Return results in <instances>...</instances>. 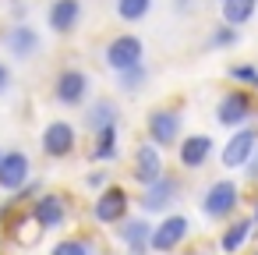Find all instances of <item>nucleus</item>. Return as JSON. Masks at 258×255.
Returning a JSON list of instances; mask_svg holds the SVG:
<instances>
[{"instance_id":"1","label":"nucleus","mask_w":258,"mask_h":255,"mask_svg":"<svg viewBox=\"0 0 258 255\" xmlns=\"http://www.w3.org/2000/svg\"><path fill=\"white\" fill-rule=\"evenodd\" d=\"M142 57H145V46H142V39L131 36V32L113 36V39L106 43V54H103L106 68L117 71V75H124V71H131V68H142Z\"/></svg>"},{"instance_id":"2","label":"nucleus","mask_w":258,"mask_h":255,"mask_svg":"<svg viewBox=\"0 0 258 255\" xmlns=\"http://www.w3.org/2000/svg\"><path fill=\"white\" fill-rule=\"evenodd\" d=\"M237 202H240L237 181L223 177V181L209 184V191L202 195V216H209V220H226V216L237 209Z\"/></svg>"},{"instance_id":"3","label":"nucleus","mask_w":258,"mask_h":255,"mask_svg":"<svg viewBox=\"0 0 258 255\" xmlns=\"http://www.w3.org/2000/svg\"><path fill=\"white\" fill-rule=\"evenodd\" d=\"M251 117H254V103H251V96H247L244 89H230V92L219 99V107H216V121H219L223 128H230V131L247 128Z\"/></svg>"},{"instance_id":"4","label":"nucleus","mask_w":258,"mask_h":255,"mask_svg":"<svg viewBox=\"0 0 258 255\" xmlns=\"http://www.w3.org/2000/svg\"><path fill=\"white\" fill-rule=\"evenodd\" d=\"M32 181V163L22 149H8L0 156V191L8 195H18L25 184Z\"/></svg>"},{"instance_id":"5","label":"nucleus","mask_w":258,"mask_h":255,"mask_svg":"<svg viewBox=\"0 0 258 255\" xmlns=\"http://www.w3.org/2000/svg\"><path fill=\"white\" fill-rule=\"evenodd\" d=\"M145 128H149L152 145H156V149H166V145H177V142H180L184 117H180L177 110H170V107H159V110H152V114H149Z\"/></svg>"},{"instance_id":"6","label":"nucleus","mask_w":258,"mask_h":255,"mask_svg":"<svg viewBox=\"0 0 258 255\" xmlns=\"http://www.w3.org/2000/svg\"><path fill=\"white\" fill-rule=\"evenodd\" d=\"M92 220L96 223H120V220H127V191L120 184L103 188L99 198L92 202Z\"/></svg>"},{"instance_id":"7","label":"nucleus","mask_w":258,"mask_h":255,"mask_svg":"<svg viewBox=\"0 0 258 255\" xmlns=\"http://www.w3.org/2000/svg\"><path fill=\"white\" fill-rule=\"evenodd\" d=\"M254 149H258V131H254V128H237V131L230 135V142L223 145L219 160H223L226 170H233V167H244Z\"/></svg>"},{"instance_id":"8","label":"nucleus","mask_w":258,"mask_h":255,"mask_svg":"<svg viewBox=\"0 0 258 255\" xmlns=\"http://www.w3.org/2000/svg\"><path fill=\"white\" fill-rule=\"evenodd\" d=\"M187 230H191L187 216H180V213H177V216H166L163 223H156V227H152L149 248H152V251H173L177 244H184Z\"/></svg>"},{"instance_id":"9","label":"nucleus","mask_w":258,"mask_h":255,"mask_svg":"<svg viewBox=\"0 0 258 255\" xmlns=\"http://www.w3.org/2000/svg\"><path fill=\"white\" fill-rule=\"evenodd\" d=\"M89 75L85 71H78V68H64L60 75H57V89H53V96H57V103H64V107H78V103H85V96H89Z\"/></svg>"},{"instance_id":"10","label":"nucleus","mask_w":258,"mask_h":255,"mask_svg":"<svg viewBox=\"0 0 258 255\" xmlns=\"http://www.w3.org/2000/svg\"><path fill=\"white\" fill-rule=\"evenodd\" d=\"M75 142H78V135H75V124H68V121H50L43 128V152L53 156V160L71 156L75 152Z\"/></svg>"},{"instance_id":"11","label":"nucleus","mask_w":258,"mask_h":255,"mask_svg":"<svg viewBox=\"0 0 258 255\" xmlns=\"http://www.w3.org/2000/svg\"><path fill=\"white\" fill-rule=\"evenodd\" d=\"M131 177L138 181V184H156L159 177H166L163 174V156H159V149L156 145H138V152H135V170H131Z\"/></svg>"},{"instance_id":"12","label":"nucleus","mask_w":258,"mask_h":255,"mask_svg":"<svg viewBox=\"0 0 258 255\" xmlns=\"http://www.w3.org/2000/svg\"><path fill=\"white\" fill-rule=\"evenodd\" d=\"M177 195H180V184H177L173 177H159L156 184L145 188V195H142L138 202H142L145 213H166V209L177 202Z\"/></svg>"},{"instance_id":"13","label":"nucleus","mask_w":258,"mask_h":255,"mask_svg":"<svg viewBox=\"0 0 258 255\" xmlns=\"http://www.w3.org/2000/svg\"><path fill=\"white\" fill-rule=\"evenodd\" d=\"M212 138L209 135H187V138H180V145H177V160H180V167H187V170H198V167H205L209 163V156H212Z\"/></svg>"},{"instance_id":"14","label":"nucleus","mask_w":258,"mask_h":255,"mask_svg":"<svg viewBox=\"0 0 258 255\" xmlns=\"http://www.w3.org/2000/svg\"><path fill=\"white\" fill-rule=\"evenodd\" d=\"M0 43H4V50L11 57H18V61H25V57H32L39 50V36H36L32 25H11L4 36H0Z\"/></svg>"},{"instance_id":"15","label":"nucleus","mask_w":258,"mask_h":255,"mask_svg":"<svg viewBox=\"0 0 258 255\" xmlns=\"http://www.w3.org/2000/svg\"><path fill=\"white\" fill-rule=\"evenodd\" d=\"M82 22V0H53L50 11H46V25L53 32H75Z\"/></svg>"},{"instance_id":"16","label":"nucleus","mask_w":258,"mask_h":255,"mask_svg":"<svg viewBox=\"0 0 258 255\" xmlns=\"http://www.w3.org/2000/svg\"><path fill=\"white\" fill-rule=\"evenodd\" d=\"M64 216H68L64 195H43V198H36V206H32V220H36V227H43V230L64 227Z\"/></svg>"},{"instance_id":"17","label":"nucleus","mask_w":258,"mask_h":255,"mask_svg":"<svg viewBox=\"0 0 258 255\" xmlns=\"http://www.w3.org/2000/svg\"><path fill=\"white\" fill-rule=\"evenodd\" d=\"M117 234L131 248V255H149V237H152V223L149 220H138V216L135 220H120Z\"/></svg>"},{"instance_id":"18","label":"nucleus","mask_w":258,"mask_h":255,"mask_svg":"<svg viewBox=\"0 0 258 255\" xmlns=\"http://www.w3.org/2000/svg\"><path fill=\"white\" fill-rule=\"evenodd\" d=\"M251 230H254V220L251 216H240V220H233L223 234H219V248L226 251V255H237L240 248H244V241L251 237Z\"/></svg>"},{"instance_id":"19","label":"nucleus","mask_w":258,"mask_h":255,"mask_svg":"<svg viewBox=\"0 0 258 255\" xmlns=\"http://www.w3.org/2000/svg\"><path fill=\"white\" fill-rule=\"evenodd\" d=\"M117 103L113 99H96L89 110H85V124L92 131H103V128H117Z\"/></svg>"},{"instance_id":"20","label":"nucleus","mask_w":258,"mask_h":255,"mask_svg":"<svg viewBox=\"0 0 258 255\" xmlns=\"http://www.w3.org/2000/svg\"><path fill=\"white\" fill-rule=\"evenodd\" d=\"M254 8H258V0H223V22L230 25V29H237V25H244V22H251V15H254Z\"/></svg>"},{"instance_id":"21","label":"nucleus","mask_w":258,"mask_h":255,"mask_svg":"<svg viewBox=\"0 0 258 255\" xmlns=\"http://www.w3.org/2000/svg\"><path fill=\"white\" fill-rule=\"evenodd\" d=\"M92 160H117V128H103V131H96Z\"/></svg>"},{"instance_id":"22","label":"nucleus","mask_w":258,"mask_h":255,"mask_svg":"<svg viewBox=\"0 0 258 255\" xmlns=\"http://www.w3.org/2000/svg\"><path fill=\"white\" fill-rule=\"evenodd\" d=\"M152 11V0H117V15L124 22H142Z\"/></svg>"},{"instance_id":"23","label":"nucleus","mask_w":258,"mask_h":255,"mask_svg":"<svg viewBox=\"0 0 258 255\" xmlns=\"http://www.w3.org/2000/svg\"><path fill=\"white\" fill-rule=\"evenodd\" d=\"M145 82H149V71H145V64H142V68H131V71H124V75H117V85H120L124 92H138Z\"/></svg>"},{"instance_id":"24","label":"nucleus","mask_w":258,"mask_h":255,"mask_svg":"<svg viewBox=\"0 0 258 255\" xmlns=\"http://www.w3.org/2000/svg\"><path fill=\"white\" fill-rule=\"evenodd\" d=\"M53 255H92L85 237H64L60 244H53Z\"/></svg>"},{"instance_id":"25","label":"nucleus","mask_w":258,"mask_h":255,"mask_svg":"<svg viewBox=\"0 0 258 255\" xmlns=\"http://www.w3.org/2000/svg\"><path fill=\"white\" fill-rule=\"evenodd\" d=\"M240 36H237V29H230V25H223V29H216L209 39H205V46L209 50H223V46H233Z\"/></svg>"},{"instance_id":"26","label":"nucleus","mask_w":258,"mask_h":255,"mask_svg":"<svg viewBox=\"0 0 258 255\" xmlns=\"http://www.w3.org/2000/svg\"><path fill=\"white\" fill-rule=\"evenodd\" d=\"M233 82H244V85H251V89H258V68H251V64H233L230 71H226Z\"/></svg>"},{"instance_id":"27","label":"nucleus","mask_w":258,"mask_h":255,"mask_svg":"<svg viewBox=\"0 0 258 255\" xmlns=\"http://www.w3.org/2000/svg\"><path fill=\"white\" fill-rule=\"evenodd\" d=\"M36 191H39V181H29V184H25V188L18 191V202H29V198H32Z\"/></svg>"},{"instance_id":"28","label":"nucleus","mask_w":258,"mask_h":255,"mask_svg":"<svg viewBox=\"0 0 258 255\" xmlns=\"http://www.w3.org/2000/svg\"><path fill=\"white\" fill-rule=\"evenodd\" d=\"M244 167H247V177H251V181H258V149L251 152V160H247Z\"/></svg>"},{"instance_id":"29","label":"nucleus","mask_w":258,"mask_h":255,"mask_svg":"<svg viewBox=\"0 0 258 255\" xmlns=\"http://www.w3.org/2000/svg\"><path fill=\"white\" fill-rule=\"evenodd\" d=\"M8 85H11V71H8L4 64H0V92H4Z\"/></svg>"},{"instance_id":"30","label":"nucleus","mask_w":258,"mask_h":255,"mask_svg":"<svg viewBox=\"0 0 258 255\" xmlns=\"http://www.w3.org/2000/svg\"><path fill=\"white\" fill-rule=\"evenodd\" d=\"M103 181H106L103 174H89V177H85V184H89V188H103Z\"/></svg>"},{"instance_id":"31","label":"nucleus","mask_w":258,"mask_h":255,"mask_svg":"<svg viewBox=\"0 0 258 255\" xmlns=\"http://www.w3.org/2000/svg\"><path fill=\"white\" fill-rule=\"evenodd\" d=\"M251 220H254V223H258V202H254V213H251Z\"/></svg>"},{"instance_id":"32","label":"nucleus","mask_w":258,"mask_h":255,"mask_svg":"<svg viewBox=\"0 0 258 255\" xmlns=\"http://www.w3.org/2000/svg\"><path fill=\"white\" fill-rule=\"evenodd\" d=\"M0 156H4V152H0Z\"/></svg>"},{"instance_id":"33","label":"nucleus","mask_w":258,"mask_h":255,"mask_svg":"<svg viewBox=\"0 0 258 255\" xmlns=\"http://www.w3.org/2000/svg\"><path fill=\"white\" fill-rule=\"evenodd\" d=\"M254 255H258V251H254Z\"/></svg>"}]
</instances>
